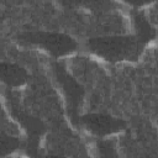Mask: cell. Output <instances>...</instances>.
Returning <instances> with one entry per match:
<instances>
[{
  "label": "cell",
  "mask_w": 158,
  "mask_h": 158,
  "mask_svg": "<svg viewBox=\"0 0 158 158\" xmlns=\"http://www.w3.org/2000/svg\"><path fill=\"white\" fill-rule=\"evenodd\" d=\"M90 126L93 127V130H96L98 132H107L110 131V128H114V122L111 120H109L107 117H93L90 120Z\"/></svg>",
  "instance_id": "277c9868"
},
{
  "label": "cell",
  "mask_w": 158,
  "mask_h": 158,
  "mask_svg": "<svg viewBox=\"0 0 158 158\" xmlns=\"http://www.w3.org/2000/svg\"><path fill=\"white\" fill-rule=\"evenodd\" d=\"M38 43L43 44L47 49L54 52V53H64L68 51L73 49V42L70 38L63 37L60 35H38L37 38L35 40Z\"/></svg>",
  "instance_id": "7a4b0ae2"
},
{
  "label": "cell",
  "mask_w": 158,
  "mask_h": 158,
  "mask_svg": "<svg viewBox=\"0 0 158 158\" xmlns=\"http://www.w3.org/2000/svg\"><path fill=\"white\" fill-rule=\"evenodd\" d=\"M0 79L10 84H19L23 81L25 74L20 68L15 65L0 64Z\"/></svg>",
  "instance_id": "3957f363"
},
{
  "label": "cell",
  "mask_w": 158,
  "mask_h": 158,
  "mask_svg": "<svg viewBox=\"0 0 158 158\" xmlns=\"http://www.w3.org/2000/svg\"><path fill=\"white\" fill-rule=\"evenodd\" d=\"M93 48L110 59H123L136 54L138 44L131 38H100L93 42Z\"/></svg>",
  "instance_id": "6da1fadb"
}]
</instances>
